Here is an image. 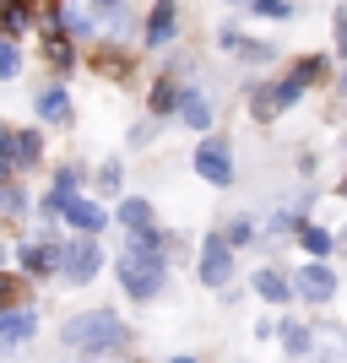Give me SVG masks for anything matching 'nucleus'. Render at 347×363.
I'll return each instance as SVG.
<instances>
[{"instance_id":"21","label":"nucleus","mask_w":347,"mask_h":363,"mask_svg":"<svg viewBox=\"0 0 347 363\" xmlns=\"http://www.w3.org/2000/svg\"><path fill=\"white\" fill-rule=\"evenodd\" d=\"M299 239H304V250H309V255H331V233H326V228H304Z\"/></svg>"},{"instance_id":"32","label":"nucleus","mask_w":347,"mask_h":363,"mask_svg":"<svg viewBox=\"0 0 347 363\" xmlns=\"http://www.w3.org/2000/svg\"><path fill=\"white\" fill-rule=\"evenodd\" d=\"M342 190H347V179H342Z\"/></svg>"},{"instance_id":"18","label":"nucleus","mask_w":347,"mask_h":363,"mask_svg":"<svg viewBox=\"0 0 347 363\" xmlns=\"http://www.w3.org/2000/svg\"><path fill=\"white\" fill-rule=\"evenodd\" d=\"M120 223L131 228V233H136V228H152V201H141V196H131L120 206Z\"/></svg>"},{"instance_id":"23","label":"nucleus","mask_w":347,"mask_h":363,"mask_svg":"<svg viewBox=\"0 0 347 363\" xmlns=\"http://www.w3.org/2000/svg\"><path fill=\"white\" fill-rule=\"evenodd\" d=\"M98 190H104V196H120V163H104V168H98Z\"/></svg>"},{"instance_id":"1","label":"nucleus","mask_w":347,"mask_h":363,"mask_svg":"<svg viewBox=\"0 0 347 363\" xmlns=\"http://www.w3.org/2000/svg\"><path fill=\"white\" fill-rule=\"evenodd\" d=\"M60 342H65L71 352H109V347H125V342H131V331H125L109 309H87V315L65 320Z\"/></svg>"},{"instance_id":"8","label":"nucleus","mask_w":347,"mask_h":363,"mask_svg":"<svg viewBox=\"0 0 347 363\" xmlns=\"http://www.w3.org/2000/svg\"><path fill=\"white\" fill-rule=\"evenodd\" d=\"M223 49L233 55V60H244V65H266V60H277V49H272V44H260V38H239L233 28H223Z\"/></svg>"},{"instance_id":"4","label":"nucleus","mask_w":347,"mask_h":363,"mask_svg":"<svg viewBox=\"0 0 347 363\" xmlns=\"http://www.w3.org/2000/svg\"><path fill=\"white\" fill-rule=\"evenodd\" d=\"M38 157H44V136H38V130H0V168L22 174V168H33Z\"/></svg>"},{"instance_id":"9","label":"nucleus","mask_w":347,"mask_h":363,"mask_svg":"<svg viewBox=\"0 0 347 363\" xmlns=\"http://www.w3.org/2000/svg\"><path fill=\"white\" fill-rule=\"evenodd\" d=\"M174 28H180V11H174V0H158L147 16V44L152 49H163L168 38H174Z\"/></svg>"},{"instance_id":"15","label":"nucleus","mask_w":347,"mask_h":363,"mask_svg":"<svg viewBox=\"0 0 347 363\" xmlns=\"http://www.w3.org/2000/svg\"><path fill=\"white\" fill-rule=\"evenodd\" d=\"M255 293H260L266 303H287V298H293V282H287L282 272H272V266H266V272H255Z\"/></svg>"},{"instance_id":"3","label":"nucleus","mask_w":347,"mask_h":363,"mask_svg":"<svg viewBox=\"0 0 347 363\" xmlns=\"http://www.w3.org/2000/svg\"><path fill=\"white\" fill-rule=\"evenodd\" d=\"M196 277L206 282V288H228V277H233V244H228V239H217V233H206V239H201Z\"/></svg>"},{"instance_id":"25","label":"nucleus","mask_w":347,"mask_h":363,"mask_svg":"<svg viewBox=\"0 0 347 363\" xmlns=\"http://www.w3.org/2000/svg\"><path fill=\"white\" fill-rule=\"evenodd\" d=\"M71 60H76V49L65 38H49V65H71Z\"/></svg>"},{"instance_id":"13","label":"nucleus","mask_w":347,"mask_h":363,"mask_svg":"<svg viewBox=\"0 0 347 363\" xmlns=\"http://www.w3.org/2000/svg\"><path fill=\"white\" fill-rule=\"evenodd\" d=\"M38 114H44L49 125H65V120H71V92H65V87H44V92H38Z\"/></svg>"},{"instance_id":"19","label":"nucleus","mask_w":347,"mask_h":363,"mask_svg":"<svg viewBox=\"0 0 347 363\" xmlns=\"http://www.w3.org/2000/svg\"><path fill=\"white\" fill-rule=\"evenodd\" d=\"M309 342H315V336H309V325H282V347H287V358H304V352H309Z\"/></svg>"},{"instance_id":"26","label":"nucleus","mask_w":347,"mask_h":363,"mask_svg":"<svg viewBox=\"0 0 347 363\" xmlns=\"http://www.w3.org/2000/svg\"><path fill=\"white\" fill-rule=\"evenodd\" d=\"M255 11L277 22V16H293V6H287V0H255Z\"/></svg>"},{"instance_id":"2","label":"nucleus","mask_w":347,"mask_h":363,"mask_svg":"<svg viewBox=\"0 0 347 363\" xmlns=\"http://www.w3.org/2000/svg\"><path fill=\"white\" fill-rule=\"evenodd\" d=\"M114 272H120L125 293H131L136 303H152V298H158V288H163V255H131V250H125Z\"/></svg>"},{"instance_id":"6","label":"nucleus","mask_w":347,"mask_h":363,"mask_svg":"<svg viewBox=\"0 0 347 363\" xmlns=\"http://www.w3.org/2000/svg\"><path fill=\"white\" fill-rule=\"evenodd\" d=\"M98 266H104V255H98V244H92V239H82V244H71V250H60V272H65V282H71V288L92 282V277H98Z\"/></svg>"},{"instance_id":"30","label":"nucleus","mask_w":347,"mask_h":363,"mask_svg":"<svg viewBox=\"0 0 347 363\" xmlns=\"http://www.w3.org/2000/svg\"><path fill=\"white\" fill-rule=\"evenodd\" d=\"M293 76H304V82H315V76H320V60H299V71H293Z\"/></svg>"},{"instance_id":"29","label":"nucleus","mask_w":347,"mask_h":363,"mask_svg":"<svg viewBox=\"0 0 347 363\" xmlns=\"http://www.w3.org/2000/svg\"><path fill=\"white\" fill-rule=\"evenodd\" d=\"M331 28H336V55H347V11H336Z\"/></svg>"},{"instance_id":"7","label":"nucleus","mask_w":347,"mask_h":363,"mask_svg":"<svg viewBox=\"0 0 347 363\" xmlns=\"http://www.w3.org/2000/svg\"><path fill=\"white\" fill-rule=\"evenodd\" d=\"M33 331H38V315H33V309H16V303L0 309V347H22Z\"/></svg>"},{"instance_id":"12","label":"nucleus","mask_w":347,"mask_h":363,"mask_svg":"<svg viewBox=\"0 0 347 363\" xmlns=\"http://www.w3.org/2000/svg\"><path fill=\"white\" fill-rule=\"evenodd\" d=\"M174 108H180V120L190 125V130H211V104L201 98L196 87H184V92H180V104H174Z\"/></svg>"},{"instance_id":"5","label":"nucleus","mask_w":347,"mask_h":363,"mask_svg":"<svg viewBox=\"0 0 347 363\" xmlns=\"http://www.w3.org/2000/svg\"><path fill=\"white\" fill-rule=\"evenodd\" d=\"M196 174L206 184H233V157H228V141L223 136L196 141Z\"/></svg>"},{"instance_id":"16","label":"nucleus","mask_w":347,"mask_h":363,"mask_svg":"<svg viewBox=\"0 0 347 363\" xmlns=\"http://www.w3.org/2000/svg\"><path fill=\"white\" fill-rule=\"evenodd\" d=\"M76 184H82V174H76V168H60V174H55V190H49V201H44V206H49V212H60L65 201L76 196Z\"/></svg>"},{"instance_id":"27","label":"nucleus","mask_w":347,"mask_h":363,"mask_svg":"<svg viewBox=\"0 0 347 363\" xmlns=\"http://www.w3.org/2000/svg\"><path fill=\"white\" fill-rule=\"evenodd\" d=\"M6 303H16V277L11 272H0V309H6Z\"/></svg>"},{"instance_id":"20","label":"nucleus","mask_w":347,"mask_h":363,"mask_svg":"<svg viewBox=\"0 0 347 363\" xmlns=\"http://www.w3.org/2000/svg\"><path fill=\"white\" fill-rule=\"evenodd\" d=\"M11 76H22V49L11 38H0V82H11Z\"/></svg>"},{"instance_id":"14","label":"nucleus","mask_w":347,"mask_h":363,"mask_svg":"<svg viewBox=\"0 0 347 363\" xmlns=\"http://www.w3.org/2000/svg\"><path fill=\"white\" fill-rule=\"evenodd\" d=\"M60 212H65V223H71V228H82V233H98V228H104V212H98V206H92V201H65V206H60Z\"/></svg>"},{"instance_id":"10","label":"nucleus","mask_w":347,"mask_h":363,"mask_svg":"<svg viewBox=\"0 0 347 363\" xmlns=\"http://www.w3.org/2000/svg\"><path fill=\"white\" fill-rule=\"evenodd\" d=\"M299 293H304L309 303H326V298L336 293V277L326 272V266H304V272H299Z\"/></svg>"},{"instance_id":"24","label":"nucleus","mask_w":347,"mask_h":363,"mask_svg":"<svg viewBox=\"0 0 347 363\" xmlns=\"http://www.w3.org/2000/svg\"><path fill=\"white\" fill-rule=\"evenodd\" d=\"M250 239H255L250 217H233V223H228V244H250Z\"/></svg>"},{"instance_id":"28","label":"nucleus","mask_w":347,"mask_h":363,"mask_svg":"<svg viewBox=\"0 0 347 363\" xmlns=\"http://www.w3.org/2000/svg\"><path fill=\"white\" fill-rule=\"evenodd\" d=\"M152 136H158V125H147V120H141V125H136V130H131V147H147V141H152Z\"/></svg>"},{"instance_id":"17","label":"nucleus","mask_w":347,"mask_h":363,"mask_svg":"<svg viewBox=\"0 0 347 363\" xmlns=\"http://www.w3.org/2000/svg\"><path fill=\"white\" fill-rule=\"evenodd\" d=\"M28 22H33L28 0H0V28H6V33H22Z\"/></svg>"},{"instance_id":"31","label":"nucleus","mask_w":347,"mask_h":363,"mask_svg":"<svg viewBox=\"0 0 347 363\" xmlns=\"http://www.w3.org/2000/svg\"><path fill=\"white\" fill-rule=\"evenodd\" d=\"M174 363H196V358H174Z\"/></svg>"},{"instance_id":"11","label":"nucleus","mask_w":347,"mask_h":363,"mask_svg":"<svg viewBox=\"0 0 347 363\" xmlns=\"http://www.w3.org/2000/svg\"><path fill=\"white\" fill-rule=\"evenodd\" d=\"M16 260H22V272H28V277H44V272L60 266V250H55V244H22Z\"/></svg>"},{"instance_id":"22","label":"nucleus","mask_w":347,"mask_h":363,"mask_svg":"<svg viewBox=\"0 0 347 363\" xmlns=\"http://www.w3.org/2000/svg\"><path fill=\"white\" fill-rule=\"evenodd\" d=\"M174 104H180V87H174V82H158V87H152V108H158V114H168Z\"/></svg>"}]
</instances>
